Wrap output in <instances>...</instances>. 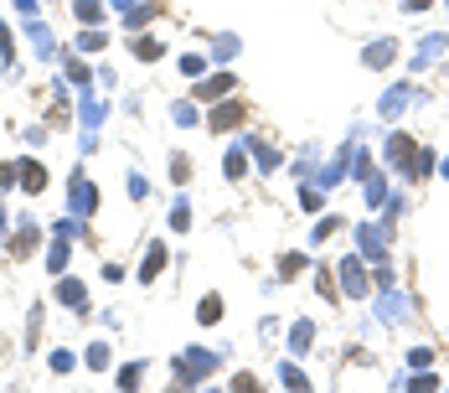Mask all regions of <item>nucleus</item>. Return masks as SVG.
<instances>
[{
    "label": "nucleus",
    "instance_id": "f257e3e1",
    "mask_svg": "<svg viewBox=\"0 0 449 393\" xmlns=\"http://www.w3.org/2000/svg\"><path fill=\"white\" fill-rule=\"evenodd\" d=\"M68 202H73V213H78V217H88V213H94V207H98V192H94V181H88L83 171H73Z\"/></svg>",
    "mask_w": 449,
    "mask_h": 393
},
{
    "label": "nucleus",
    "instance_id": "f03ea898",
    "mask_svg": "<svg viewBox=\"0 0 449 393\" xmlns=\"http://www.w3.org/2000/svg\"><path fill=\"white\" fill-rule=\"evenodd\" d=\"M212 368H217L212 352H191V357H181V362H176V383H196V378L212 373Z\"/></svg>",
    "mask_w": 449,
    "mask_h": 393
},
{
    "label": "nucleus",
    "instance_id": "7ed1b4c3",
    "mask_svg": "<svg viewBox=\"0 0 449 393\" xmlns=\"http://www.w3.org/2000/svg\"><path fill=\"white\" fill-rule=\"evenodd\" d=\"M57 300H62V306H73L78 316H83V310H88V290H83V285H78V280H62V285H57Z\"/></svg>",
    "mask_w": 449,
    "mask_h": 393
},
{
    "label": "nucleus",
    "instance_id": "20e7f679",
    "mask_svg": "<svg viewBox=\"0 0 449 393\" xmlns=\"http://www.w3.org/2000/svg\"><path fill=\"white\" fill-rule=\"evenodd\" d=\"M356 238H362V254H372V259H382V248H388V233L372 228V222H362V233H356Z\"/></svg>",
    "mask_w": 449,
    "mask_h": 393
},
{
    "label": "nucleus",
    "instance_id": "39448f33",
    "mask_svg": "<svg viewBox=\"0 0 449 393\" xmlns=\"http://www.w3.org/2000/svg\"><path fill=\"white\" fill-rule=\"evenodd\" d=\"M408 103H413V88H408V83H398V88H392L388 99H382V114H388V120H392V114H403Z\"/></svg>",
    "mask_w": 449,
    "mask_h": 393
},
{
    "label": "nucleus",
    "instance_id": "423d86ee",
    "mask_svg": "<svg viewBox=\"0 0 449 393\" xmlns=\"http://www.w3.org/2000/svg\"><path fill=\"white\" fill-rule=\"evenodd\" d=\"M341 274H346V295H351V300H362V295H367V280H362V264H356V259H346V264H341Z\"/></svg>",
    "mask_w": 449,
    "mask_h": 393
},
{
    "label": "nucleus",
    "instance_id": "0eeeda50",
    "mask_svg": "<svg viewBox=\"0 0 449 393\" xmlns=\"http://www.w3.org/2000/svg\"><path fill=\"white\" fill-rule=\"evenodd\" d=\"M16 171H21V187H31V192H42V187H47V171H42L36 161H21Z\"/></svg>",
    "mask_w": 449,
    "mask_h": 393
},
{
    "label": "nucleus",
    "instance_id": "6e6552de",
    "mask_svg": "<svg viewBox=\"0 0 449 393\" xmlns=\"http://www.w3.org/2000/svg\"><path fill=\"white\" fill-rule=\"evenodd\" d=\"M237 114H243V99H233V103H222V109L212 114V129H233V124H237Z\"/></svg>",
    "mask_w": 449,
    "mask_h": 393
},
{
    "label": "nucleus",
    "instance_id": "1a4fd4ad",
    "mask_svg": "<svg viewBox=\"0 0 449 393\" xmlns=\"http://www.w3.org/2000/svg\"><path fill=\"white\" fill-rule=\"evenodd\" d=\"M26 36H31V47L42 52V57H47V52H52V31H47V26L36 21V16H31V26H26Z\"/></svg>",
    "mask_w": 449,
    "mask_h": 393
},
{
    "label": "nucleus",
    "instance_id": "9d476101",
    "mask_svg": "<svg viewBox=\"0 0 449 393\" xmlns=\"http://www.w3.org/2000/svg\"><path fill=\"white\" fill-rule=\"evenodd\" d=\"M161 269H165V248H161V243H150V254H145V269H140V274H145V280H155Z\"/></svg>",
    "mask_w": 449,
    "mask_h": 393
},
{
    "label": "nucleus",
    "instance_id": "9b49d317",
    "mask_svg": "<svg viewBox=\"0 0 449 393\" xmlns=\"http://www.w3.org/2000/svg\"><path fill=\"white\" fill-rule=\"evenodd\" d=\"M47 269H52V274H62V269H68V238H57V243H52V254H47Z\"/></svg>",
    "mask_w": 449,
    "mask_h": 393
},
{
    "label": "nucleus",
    "instance_id": "f8f14e48",
    "mask_svg": "<svg viewBox=\"0 0 449 393\" xmlns=\"http://www.w3.org/2000/svg\"><path fill=\"white\" fill-rule=\"evenodd\" d=\"M78 21H83V26H98V21H103V6H98V0H78Z\"/></svg>",
    "mask_w": 449,
    "mask_h": 393
},
{
    "label": "nucleus",
    "instance_id": "ddd939ff",
    "mask_svg": "<svg viewBox=\"0 0 449 393\" xmlns=\"http://www.w3.org/2000/svg\"><path fill=\"white\" fill-rule=\"evenodd\" d=\"M439 52H444V36H429V42L418 47V57H413V62H418V68H424V62H434V57H439Z\"/></svg>",
    "mask_w": 449,
    "mask_h": 393
},
{
    "label": "nucleus",
    "instance_id": "4468645a",
    "mask_svg": "<svg viewBox=\"0 0 449 393\" xmlns=\"http://www.w3.org/2000/svg\"><path fill=\"white\" fill-rule=\"evenodd\" d=\"M392 52H398L392 42H377L372 52H367V62H372V68H388V62H392Z\"/></svg>",
    "mask_w": 449,
    "mask_h": 393
},
{
    "label": "nucleus",
    "instance_id": "2eb2a0df",
    "mask_svg": "<svg viewBox=\"0 0 449 393\" xmlns=\"http://www.w3.org/2000/svg\"><path fill=\"white\" fill-rule=\"evenodd\" d=\"M408 150H413V145H408L403 135H388V155H392L398 166H408Z\"/></svg>",
    "mask_w": 449,
    "mask_h": 393
},
{
    "label": "nucleus",
    "instance_id": "dca6fc26",
    "mask_svg": "<svg viewBox=\"0 0 449 393\" xmlns=\"http://www.w3.org/2000/svg\"><path fill=\"white\" fill-rule=\"evenodd\" d=\"M228 88H233V78L222 73V78H212V83H202V88H196V99H212V94H228Z\"/></svg>",
    "mask_w": 449,
    "mask_h": 393
},
{
    "label": "nucleus",
    "instance_id": "f3484780",
    "mask_svg": "<svg viewBox=\"0 0 449 393\" xmlns=\"http://www.w3.org/2000/svg\"><path fill=\"white\" fill-rule=\"evenodd\" d=\"M289 347H295V352H305V347H310V321H300V326H295V336H289Z\"/></svg>",
    "mask_w": 449,
    "mask_h": 393
},
{
    "label": "nucleus",
    "instance_id": "a211bd4d",
    "mask_svg": "<svg viewBox=\"0 0 449 393\" xmlns=\"http://www.w3.org/2000/svg\"><path fill=\"white\" fill-rule=\"evenodd\" d=\"M253 155H258L263 171H274V166H279V150H269V145H253Z\"/></svg>",
    "mask_w": 449,
    "mask_h": 393
},
{
    "label": "nucleus",
    "instance_id": "6ab92c4d",
    "mask_svg": "<svg viewBox=\"0 0 449 393\" xmlns=\"http://www.w3.org/2000/svg\"><path fill=\"white\" fill-rule=\"evenodd\" d=\"M83 120H88V124L103 120V103H98V99H83Z\"/></svg>",
    "mask_w": 449,
    "mask_h": 393
},
{
    "label": "nucleus",
    "instance_id": "aec40b11",
    "mask_svg": "<svg viewBox=\"0 0 449 393\" xmlns=\"http://www.w3.org/2000/svg\"><path fill=\"white\" fill-rule=\"evenodd\" d=\"M217 316H222V300L207 295V300H202V321H217Z\"/></svg>",
    "mask_w": 449,
    "mask_h": 393
},
{
    "label": "nucleus",
    "instance_id": "412c9836",
    "mask_svg": "<svg viewBox=\"0 0 449 393\" xmlns=\"http://www.w3.org/2000/svg\"><path fill=\"white\" fill-rule=\"evenodd\" d=\"M78 47H83V52H98V47H103V31H83V36H78Z\"/></svg>",
    "mask_w": 449,
    "mask_h": 393
},
{
    "label": "nucleus",
    "instance_id": "4be33fe9",
    "mask_svg": "<svg viewBox=\"0 0 449 393\" xmlns=\"http://www.w3.org/2000/svg\"><path fill=\"white\" fill-rule=\"evenodd\" d=\"M135 52H140V57H145V62H150V57H161V47H155V42H150V36H140V42H135Z\"/></svg>",
    "mask_w": 449,
    "mask_h": 393
},
{
    "label": "nucleus",
    "instance_id": "5701e85b",
    "mask_svg": "<svg viewBox=\"0 0 449 393\" xmlns=\"http://www.w3.org/2000/svg\"><path fill=\"white\" fill-rule=\"evenodd\" d=\"M140 373H145V362H135V368H124V373H119V388H129V383H140Z\"/></svg>",
    "mask_w": 449,
    "mask_h": 393
},
{
    "label": "nucleus",
    "instance_id": "b1692460",
    "mask_svg": "<svg viewBox=\"0 0 449 393\" xmlns=\"http://www.w3.org/2000/svg\"><path fill=\"white\" fill-rule=\"evenodd\" d=\"M88 368H109V347H94V352H88Z\"/></svg>",
    "mask_w": 449,
    "mask_h": 393
},
{
    "label": "nucleus",
    "instance_id": "393cba45",
    "mask_svg": "<svg viewBox=\"0 0 449 393\" xmlns=\"http://www.w3.org/2000/svg\"><path fill=\"white\" fill-rule=\"evenodd\" d=\"M16 176H21V171H16V166H0V192H6V187H10V181H16Z\"/></svg>",
    "mask_w": 449,
    "mask_h": 393
},
{
    "label": "nucleus",
    "instance_id": "a878e982",
    "mask_svg": "<svg viewBox=\"0 0 449 393\" xmlns=\"http://www.w3.org/2000/svg\"><path fill=\"white\" fill-rule=\"evenodd\" d=\"M0 57H10V31L0 26Z\"/></svg>",
    "mask_w": 449,
    "mask_h": 393
},
{
    "label": "nucleus",
    "instance_id": "bb28decb",
    "mask_svg": "<svg viewBox=\"0 0 449 393\" xmlns=\"http://www.w3.org/2000/svg\"><path fill=\"white\" fill-rule=\"evenodd\" d=\"M16 6L26 10V16H36V0H16Z\"/></svg>",
    "mask_w": 449,
    "mask_h": 393
},
{
    "label": "nucleus",
    "instance_id": "cd10ccee",
    "mask_svg": "<svg viewBox=\"0 0 449 393\" xmlns=\"http://www.w3.org/2000/svg\"><path fill=\"white\" fill-rule=\"evenodd\" d=\"M0 228H6V213H0Z\"/></svg>",
    "mask_w": 449,
    "mask_h": 393
}]
</instances>
